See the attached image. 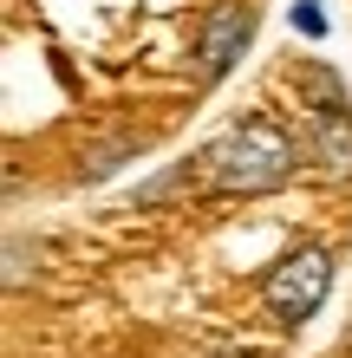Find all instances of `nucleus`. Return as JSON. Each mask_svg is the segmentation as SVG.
Instances as JSON below:
<instances>
[{"instance_id":"0eeeda50","label":"nucleus","mask_w":352,"mask_h":358,"mask_svg":"<svg viewBox=\"0 0 352 358\" xmlns=\"http://www.w3.org/2000/svg\"><path fill=\"white\" fill-rule=\"evenodd\" d=\"M294 27H300L307 39H320V33H326V20H320V7H300V0H294Z\"/></svg>"},{"instance_id":"f03ea898","label":"nucleus","mask_w":352,"mask_h":358,"mask_svg":"<svg viewBox=\"0 0 352 358\" xmlns=\"http://www.w3.org/2000/svg\"><path fill=\"white\" fill-rule=\"evenodd\" d=\"M326 287H333V255H326V248H287V255L267 267L261 300H267V313H274L281 326H307L320 313Z\"/></svg>"},{"instance_id":"39448f33","label":"nucleus","mask_w":352,"mask_h":358,"mask_svg":"<svg viewBox=\"0 0 352 358\" xmlns=\"http://www.w3.org/2000/svg\"><path fill=\"white\" fill-rule=\"evenodd\" d=\"M314 157L326 176H352V117H314Z\"/></svg>"},{"instance_id":"6e6552de","label":"nucleus","mask_w":352,"mask_h":358,"mask_svg":"<svg viewBox=\"0 0 352 358\" xmlns=\"http://www.w3.org/2000/svg\"><path fill=\"white\" fill-rule=\"evenodd\" d=\"M202 358H261V352H202Z\"/></svg>"},{"instance_id":"20e7f679","label":"nucleus","mask_w":352,"mask_h":358,"mask_svg":"<svg viewBox=\"0 0 352 358\" xmlns=\"http://www.w3.org/2000/svg\"><path fill=\"white\" fill-rule=\"evenodd\" d=\"M294 92L314 104V117H352L346 111V78L333 72V66H320V59H307V66H294Z\"/></svg>"},{"instance_id":"423d86ee","label":"nucleus","mask_w":352,"mask_h":358,"mask_svg":"<svg viewBox=\"0 0 352 358\" xmlns=\"http://www.w3.org/2000/svg\"><path fill=\"white\" fill-rule=\"evenodd\" d=\"M27 280V241H7V287Z\"/></svg>"},{"instance_id":"f257e3e1","label":"nucleus","mask_w":352,"mask_h":358,"mask_svg":"<svg viewBox=\"0 0 352 358\" xmlns=\"http://www.w3.org/2000/svg\"><path fill=\"white\" fill-rule=\"evenodd\" d=\"M300 170V143L281 131L274 117H241L235 131H222L202 150V176L222 196H267Z\"/></svg>"},{"instance_id":"7ed1b4c3","label":"nucleus","mask_w":352,"mask_h":358,"mask_svg":"<svg viewBox=\"0 0 352 358\" xmlns=\"http://www.w3.org/2000/svg\"><path fill=\"white\" fill-rule=\"evenodd\" d=\"M248 33H255V7H241V0H222V7H209V20H202V39H196V52H202V78H222L241 59L248 46Z\"/></svg>"}]
</instances>
